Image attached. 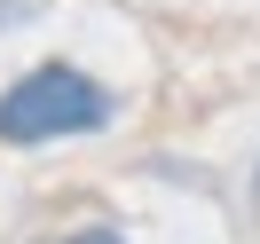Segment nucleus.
I'll list each match as a JSON object with an SVG mask.
<instances>
[{"label": "nucleus", "mask_w": 260, "mask_h": 244, "mask_svg": "<svg viewBox=\"0 0 260 244\" xmlns=\"http://www.w3.org/2000/svg\"><path fill=\"white\" fill-rule=\"evenodd\" d=\"M252 197H260V173H252Z\"/></svg>", "instance_id": "20e7f679"}, {"label": "nucleus", "mask_w": 260, "mask_h": 244, "mask_svg": "<svg viewBox=\"0 0 260 244\" xmlns=\"http://www.w3.org/2000/svg\"><path fill=\"white\" fill-rule=\"evenodd\" d=\"M95 126H111V95L79 63H40L0 95V142L16 150L55 142V134H95Z\"/></svg>", "instance_id": "f257e3e1"}, {"label": "nucleus", "mask_w": 260, "mask_h": 244, "mask_svg": "<svg viewBox=\"0 0 260 244\" xmlns=\"http://www.w3.org/2000/svg\"><path fill=\"white\" fill-rule=\"evenodd\" d=\"M55 244H126L118 228H79V236H55Z\"/></svg>", "instance_id": "7ed1b4c3"}, {"label": "nucleus", "mask_w": 260, "mask_h": 244, "mask_svg": "<svg viewBox=\"0 0 260 244\" xmlns=\"http://www.w3.org/2000/svg\"><path fill=\"white\" fill-rule=\"evenodd\" d=\"M48 0H0V32H16V24H32Z\"/></svg>", "instance_id": "f03ea898"}]
</instances>
